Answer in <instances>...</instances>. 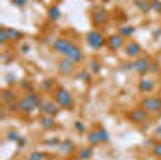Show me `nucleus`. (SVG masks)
Masks as SVG:
<instances>
[{"mask_svg": "<svg viewBox=\"0 0 161 160\" xmlns=\"http://www.w3.org/2000/svg\"><path fill=\"white\" fill-rule=\"evenodd\" d=\"M53 48L58 52L64 53L67 58L71 59L74 62H80L83 60V52L80 49L64 38L56 39L53 43Z\"/></svg>", "mask_w": 161, "mask_h": 160, "instance_id": "obj_1", "label": "nucleus"}, {"mask_svg": "<svg viewBox=\"0 0 161 160\" xmlns=\"http://www.w3.org/2000/svg\"><path fill=\"white\" fill-rule=\"evenodd\" d=\"M40 102V98L36 94L31 93L30 95H27L25 98H23L22 100H20V102L18 103L19 105V109H21L22 111L24 112H32L33 110H35L36 108L39 107Z\"/></svg>", "mask_w": 161, "mask_h": 160, "instance_id": "obj_2", "label": "nucleus"}, {"mask_svg": "<svg viewBox=\"0 0 161 160\" xmlns=\"http://www.w3.org/2000/svg\"><path fill=\"white\" fill-rule=\"evenodd\" d=\"M56 100L58 102L59 106L63 108H71L73 105V99H72V96L71 94L69 93L68 91H65L64 88H61L59 89L58 91L56 93Z\"/></svg>", "mask_w": 161, "mask_h": 160, "instance_id": "obj_3", "label": "nucleus"}, {"mask_svg": "<svg viewBox=\"0 0 161 160\" xmlns=\"http://www.w3.org/2000/svg\"><path fill=\"white\" fill-rule=\"evenodd\" d=\"M87 41H88L89 46L93 49H100L103 46V37L100 33L96 32V30H92L87 34Z\"/></svg>", "mask_w": 161, "mask_h": 160, "instance_id": "obj_4", "label": "nucleus"}, {"mask_svg": "<svg viewBox=\"0 0 161 160\" xmlns=\"http://www.w3.org/2000/svg\"><path fill=\"white\" fill-rule=\"evenodd\" d=\"M143 107L148 111H159L161 109V99L158 97H148L144 100Z\"/></svg>", "mask_w": 161, "mask_h": 160, "instance_id": "obj_5", "label": "nucleus"}, {"mask_svg": "<svg viewBox=\"0 0 161 160\" xmlns=\"http://www.w3.org/2000/svg\"><path fill=\"white\" fill-rule=\"evenodd\" d=\"M38 108L40 109V111L48 114V116H54V114H57L59 111L57 105H54V103L51 102H42Z\"/></svg>", "mask_w": 161, "mask_h": 160, "instance_id": "obj_6", "label": "nucleus"}, {"mask_svg": "<svg viewBox=\"0 0 161 160\" xmlns=\"http://www.w3.org/2000/svg\"><path fill=\"white\" fill-rule=\"evenodd\" d=\"M74 68H75L74 61H72L69 58L63 59V60H61L60 62H59V70L64 75H68V74H70V73H72Z\"/></svg>", "mask_w": 161, "mask_h": 160, "instance_id": "obj_7", "label": "nucleus"}, {"mask_svg": "<svg viewBox=\"0 0 161 160\" xmlns=\"http://www.w3.org/2000/svg\"><path fill=\"white\" fill-rule=\"evenodd\" d=\"M135 70L138 71L141 74H146L149 70H150V63H149L148 59L146 58H139L134 62Z\"/></svg>", "mask_w": 161, "mask_h": 160, "instance_id": "obj_8", "label": "nucleus"}, {"mask_svg": "<svg viewBox=\"0 0 161 160\" xmlns=\"http://www.w3.org/2000/svg\"><path fill=\"white\" fill-rule=\"evenodd\" d=\"M130 119L135 123H141L147 119V112L144 109H135L130 113Z\"/></svg>", "mask_w": 161, "mask_h": 160, "instance_id": "obj_9", "label": "nucleus"}, {"mask_svg": "<svg viewBox=\"0 0 161 160\" xmlns=\"http://www.w3.org/2000/svg\"><path fill=\"white\" fill-rule=\"evenodd\" d=\"M108 20V13L103 9H99L94 13V22L97 25H103Z\"/></svg>", "mask_w": 161, "mask_h": 160, "instance_id": "obj_10", "label": "nucleus"}, {"mask_svg": "<svg viewBox=\"0 0 161 160\" xmlns=\"http://www.w3.org/2000/svg\"><path fill=\"white\" fill-rule=\"evenodd\" d=\"M122 44H123V39L120 35H113L109 39V46H110V49H112V50L119 49L122 46Z\"/></svg>", "mask_w": 161, "mask_h": 160, "instance_id": "obj_11", "label": "nucleus"}, {"mask_svg": "<svg viewBox=\"0 0 161 160\" xmlns=\"http://www.w3.org/2000/svg\"><path fill=\"white\" fill-rule=\"evenodd\" d=\"M139 51H141V46H139V44L135 43H130L127 45L126 49H125V52H126V55L131 56V57H135V56H137L139 53Z\"/></svg>", "mask_w": 161, "mask_h": 160, "instance_id": "obj_12", "label": "nucleus"}, {"mask_svg": "<svg viewBox=\"0 0 161 160\" xmlns=\"http://www.w3.org/2000/svg\"><path fill=\"white\" fill-rule=\"evenodd\" d=\"M59 146V152L61 154H69L70 152H72L73 148H74V144H73L71 141H63V142H60Z\"/></svg>", "mask_w": 161, "mask_h": 160, "instance_id": "obj_13", "label": "nucleus"}, {"mask_svg": "<svg viewBox=\"0 0 161 160\" xmlns=\"http://www.w3.org/2000/svg\"><path fill=\"white\" fill-rule=\"evenodd\" d=\"M1 97L4 102L11 103L14 102V99H15V94H14L11 89H4V91H2Z\"/></svg>", "mask_w": 161, "mask_h": 160, "instance_id": "obj_14", "label": "nucleus"}, {"mask_svg": "<svg viewBox=\"0 0 161 160\" xmlns=\"http://www.w3.org/2000/svg\"><path fill=\"white\" fill-rule=\"evenodd\" d=\"M153 88V83L148 79L142 80L141 83H139V89H141V91H143V93L150 91Z\"/></svg>", "mask_w": 161, "mask_h": 160, "instance_id": "obj_15", "label": "nucleus"}, {"mask_svg": "<svg viewBox=\"0 0 161 160\" xmlns=\"http://www.w3.org/2000/svg\"><path fill=\"white\" fill-rule=\"evenodd\" d=\"M61 13H60V9L58 8L57 6H53L51 7V8H49L48 10V16L50 20L53 21H57L59 18H60Z\"/></svg>", "mask_w": 161, "mask_h": 160, "instance_id": "obj_16", "label": "nucleus"}, {"mask_svg": "<svg viewBox=\"0 0 161 160\" xmlns=\"http://www.w3.org/2000/svg\"><path fill=\"white\" fill-rule=\"evenodd\" d=\"M53 124H54V121L51 117H44L42 120H40V125H42L44 129H46V130L51 129L53 126Z\"/></svg>", "mask_w": 161, "mask_h": 160, "instance_id": "obj_17", "label": "nucleus"}, {"mask_svg": "<svg viewBox=\"0 0 161 160\" xmlns=\"http://www.w3.org/2000/svg\"><path fill=\"white\" fill-rule=\"evenodd\" d=\"M87 138H88V142L91 143L92 145H97L99 142H100V137H99L98 131L91 132V133L88 134V136H87Z\"/></svg>", "mask_w": 161, "mask_h": 160, "instance_id": "obj_18", "label": "nucleus"}, {"mask_svg": "<svg viewBox=\"0 0 161 160\" xmlns=\"http://www.w3.org/2000/svg\"><path fill=\"white\" fill-rule=\"evenodd\" d=\"M92 156H93V149L89 147L83 148V149L80 152V155H79L80 160H87V159L91 158Z\"/></svg>", "mask_w": 161, "mask_h": 160, "instance_id": "obj_19", "label": "nucleus"}, {"mask_svg": "<svg viewBox=\"0 0 161 160\" xmlns=\"http://www.w3.org/2000/svg\"><path fill=\"white\" fill-rule=\"evenodd\" d=\"M7 32H8L9 38L12 39V41H18V39H20L21 36H22V34H21L20 30H18L15 29H12V27H10V29H7Z\"/></svg>", "mask_w": 161, "mask_h": 160, "instance_id": "obj_20", "label": "nucleus"}, {"mask_svg": "<svg viewBox=\"0 0 161 160\" xmlns=\"http://www.w3.org/2000/svg\"><path fill=\"white\" fill-rule=\"evenodd\" d=\"M136 6L138 7L139 10L144 13H148L149 10L151 9L150 4H149L148 2L144 1V0H138V1H136Z\"/></svg>", "mask_w": 161, "mask_h": 160, "instance_id": "obj_21", "label": "nucleus"}, {"mask_svg": "<svg viewBox=\"0 0 161 160\" xmlns=\"http://www.w3.org/2000/svg\"><path fill=\"white\" fill-rule=\"evenodd\" d=\"M134 27L132 26H124V27H121L119 30V34L121 36H131L132 34L134 33Z\"/></svg>", "mask_w": 161, "mask_h": 160, "instance_id": "obj_22", "label": "nucleus"}, {"mask_svg": "<svg viewBox=\"0 0 161 160\" xmlns=\"http://www.w3.org/2000/svg\"><path fill=\"white\" fill-rule=\"evenodd\" d=\"M7 137H8L9 141H11V142H15L18 143L19 141H20V135H19V133L16 131H10L8 132V134H7Z\"/></svg>", "mask_w": 161, "mask_h": 160, "instance_id": "obj_23", "label": "nucleus"}, {"mask_svg": "<svg viewBox=\"0 0 161 160\" xmlns=\"http://www.w3.org/2000/svg\"><path fill=\"white\" fill-rule=\"evenodd\" d=\"M99 133V137H100V142L103 143H107L109 141V133L107 131L105 130V129H100V130L98 131Z\"/></svg>", "mask_w": 161, "mask_h": 160, "instance_id": "obj_24", "label": "nucleus"}, {"mask_svg": "<svg viewBox=\"0 0 161 160\" xmlns=\"http://www.w3.org/2000/svg\"><path fill=\"white\" fill-rule=\"evenodd\" d=\"M44 158H45V154L39 152H34L30 155L28 160H44Z\"/></svg>", "mask_w": 161, "mask_h": 160, "instance_id": "obj_25", "label": "nucleus"}, {"mask_svg": "<svg viewBox=\"0 0 161 160\" xmlns=\"http://www.w3.org/2000/svg\"><path fill=\"white\" fill-rule=\"evenodd\" d=\"M9 35H8V32H7L6 29H1L0 30V43L1 44H4L6 41H9Z\"/></svg>", "mask_w": 161, "mask_h": 160, "instance_id": "obj_26", "label": "nucleus"}, {"mask_svg": "<svg viewBox=\"0 0 161 160\" xmlns=\"http://www.w3.org/2000/svg\"><path fill=\"white\" fill-rule=\"evenodd\" d=\"M150 7L153 10L157 11V12H161V2L159 0H153L150 2Z\"/></svg>", "mask_w": 161, "mask_h": 160, "instance_id": "obj_27", "label": "nucleus"}, {"mask_svg": "<svg viewBox=\"0 0 161 160\" xmlns=\"http://www.w3.org/2000/svg\"><path fill=\"white\" fill-rule=\"evenodd\" d=\"M42 86L45 91H49V89H51L53 86V80H45V81L42 82Z\"/></svg>", "mask_w": 161, "mask_h": 160, "instance_id": "obj_28", "label": "nucleus"}, {"mask_svg": "<svg viewBox=\"0 0 161 160\" xmlns=\"http://www.w3.org/2000/svg\"><path fill=\"white\" fill-rule=\"evenodd\" d=\"M153 155H156L157 157H161V143L155 145V147H153Z\"/></svg>", "mask_w": 161, "mask_h": 160, "instance_id": "obj_29", "label": "nucleus"}, {"mask_svg": "<svg viewBox=\"0 0 161 160\" xmlns=\"http://www.w3.org/2000/svg\"><path fill=\"white\" fill-rule=\"evenodd\" d=\"M75 129H76L77 131L80 132V133H83V132L85 131V126H84V124L82 123V122H80V121H76L75 122Z\"/></svg>", "mask_w": 161, "mask_h": 160, "instance_id": "obj_30", "label": "nucleus"}, {"mask_svg": "<svg viewBox=\"0 0 161 160\" xmlns=\"http://www.w3.org/2000/svg\"><path fill=\"white\" fill-rule=\"evenodd\" d=\"M27 0H13V3L14 6L19 7V8H22V7H24L25 4H26Z\"/></svg>", "mask_w": 161, "mask_h": 160, "instance_id": "obj_31", "label": "nucleus"}, {"mask_svg": "<svg viewBox=\"0 0 161 160\" xmlns=\"http://www.w3.org/2000/svg\"><path fill=\"white\" fill-rule=\"evenodd\" d=\"M91 68L92 70H93L94 72H99L100 71V64H99L98 62H92L91 63Z\"/></svg>", "mask_w": 161, "mask_h": 160, "instance_id": "obj_32", "label": "nucleus"}, {"mask_svg": "<svg viewBox=\"0 0 161 160\" xmlns=\"http://www.w3.org/2000/svg\"><path fill=\"white\" fill-rule=\"evenodd\" d=\"M77 77L82 80V81H86V80L89 79V75H88V73H87V72L83 71V72H80L79 75H77Z\"/></svg>", "mask_w": 161, "mask_h": 160, "instance_id": "obj_33", "label": "nucleus"}, {"mask_svg": "<svg viewBox=\"0 0 161 160\" xmlns=\"http://www.w3.org/2000/svg\"><path fill=\"white\" fill-rule=\"evenodd\" d=\"M46 144L51 145V146H56V145H59V144H60V141H59L58 138H51V140L47 141Z\"/></svg>", "mask_w": 161, "mask_h": 160, "instance_id": "obj_34", "label": "nucleus"}, {"mask_svg": "<svg viewBox=\"0 0 161 160\" xmlns=\"http://www.w3.org/2000/svg\"><path fill=\"white\" fill-rule=\"evenodd\" d=\"M16 144L20 146V147H24V146L26 145V140H25V138H22V137H21V138H20V141H19V142L16 143Z\"/></svg>", "mask_w": 161, "mask_h": 160, "instance_id": "obj_35", "label": "nucleus"}, {"mask_svg": "<svg viewBox=\"0 0 161 160\" xmlns=\"http://www.w3.org/2000/svg\"><path fill=\"white\" fill-rule=\"evenodd\" d=\"M19 109V105H16V103H13V105H11L10 107H9V110L10 111H16V110Z\"/></svg>", "mask_w": 161, "mask_h": 160, "instance_id": "obj_36", "label": "nucleus"}, {"mask_svg": "<svg viewBox=\"0 0 161 160\" xmlns=\"http://www.w3.org/2000/svg\"><path fill=\"white\" fill-rule=\"evenodd\" d=\"M28 50H30V47H28L27 45H23V47H22V51H23V52H27Z\"/></svg>", "mask_w": 161, "mask_h": 160, "instance_id": "obj_37", "label": "nucleus"}, {"mask_svg": "<svg viewBox=\"0 0 161 160\" xmlns=\"http://www.w3.org/2000/svg\"><path fill=\"white\" fill-rule=\"evenodd\" d=\"M157 134H158V135H160V136H161V126H160V128H158V129H157Z\"/></svg>", "mask_w": 161, "mask_h": 160, "instance_id": "obj_38", "label": "nucleus"}]
</instances>
